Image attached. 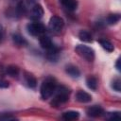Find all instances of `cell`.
Here are the masks:
<instances>
[{"label": "cell", "instance_id": "cell-8", "mask_svg": "<svg viewBox=\"0 0 121 121\" xmlns=\"http://www.w3.org/2000/svg\"><path fill=\"white\" fill-rule=\"evenodd\" d=\"M60 4L63 8H65L69 11H74L78 8V1L77 0H60Z\"/></svg>", "mask_w": 121, "mask_h": 121}, {"label": "cell", "instance_id": "cell-17", "mask_svg": "<svg viewBox=\"0 0 121 121\" xmlns=\"http://www.w3.org/2000/svg\"><path fill=\"white\" fill-rule=\"evenodd\" d=\"M6 73L11 77H16L19 74V68L15 65H9L6 68Z\"/></svg>", "mask_w": 121, "mask_h": 121}, {"label": "cell", "instance_id": "cell-15", "mask_svg": "<svg viewBox=\"0 0 121 121\" xmlns=\"http://www.w3.org/2000/svg\"><path fill=\"white\" fill-rule=\"evenodd\" d=\"M25 80H26V85L28 87H30V88H35L36 85H37V80H36L35 77L32 76L31 74L26 73V75H25Z\"/></svg>", "mask_w": 121, "mask_h": 121}, {"label": "cell", "instance_id": "cell-3", "mask_svg": "<svg viewBox=\"0 0 121 121\" xmlns=\"http://www.w3.org/2000/svg\"><path fill=\"white\" fill-rule=\"evenodd\" d=\"M75 51L79 57H81L82 59H84L87 61H93L95 60V51L90 46L78 44L76 46Z\"/></svg>", "mask_w": 121, "mask_h": 121}, {"label": "cell", "instance_id": "cell-7", "mask_svg": "<svg viewBox=\"0 0 121 121\" xmlns=\"http://www.w3.org/2000/svg\"><path fill=\"white\" fill-rule=\"evenodd\" d=\"M43 15V9L41 5L35 4L31 9V18L32 19H40Z\"/></svg>", "mask_w": 121, "mask_h": 121}, {"label": "cell", "instance_id": "cell-2", "mask_svg": "<svg viewBox=\"0 0 121 121\" xmlns=\"http://www.w3.org/2000/svg\"><path fill=\"white\" fill-rule=\"evenodd\" d=\"M53 95H54V98H53L51 104L58 106L60 104L65 103L69 99L70 91L65 86H57Z\"/></svg>", "mask_w": 121, "mask_h": 121}, {"label": "cell", "instance_id": "cell-6", "mask_svg": "<svg viewBox=\"0 0 121 121\" xmlns=\"http://www.w3.org/2000/svg\"><path fill=\"white\" fill-rule=\"evenodd\" d=\"M104 113L103 109L100 106H92L87 109V115L91 117H98Z\"/></svg>", "mask_w": 121, "mask_h": 121}, {"label": "cell", "instance_id": "cell-10", "mask_svg": "<svg viewBox=\"0 0 121 121\" xmlns=\"http://www.w3.org/2000/svg\"><path fill=\"white\" fill-rule=\"evenodd\" d=\"M65 72L71 77V78H77L80 76V71L78 70V68L75 65H68L66 66L65 68Z\"/></svg>", "mask_w": 121, "mask_h": 121}, {"label": "cell", "instance_id": "cell-11", "mask_svg": "<svg viewBox=\"0 0 121 121\" xmlns=\"http://www.w3.org/2000/svg\"><path fill=\"white\" fill-rule=\"evenodd\" d=\"M79 117V113L76 111H68L62 113L61 118L66 120V121H72V120H76Z\"/></svg>", "mask_w": 121, "mask_h": 121}, {"label": "cell", "instance_id": "cell-20", "mask_svg": "<svg viewBox=\"0 0 121 121\" xmlns=\"http://www.w3.org/2000/svg\"><path fill=\"white\" fill-rule=\"evenodd\" d=\"M107 118H108V119H119V118H120V113H119L118 112H108V113H107Z\"/></svg>", "mask_w": 121, "mask_h": 121}, {"label": "cell", "instance_id": "cell-13", "mask_svg": "<svg viewBox=\"0 0 121 121\" xmlns=\"http://www.w3.org/2000/svg\"><path fill=\"white\" fill-rule=\"evenodd\" d=\"M78 38H79L80 41L85 42V43H91L93 41L91 33L87 30H80L79 33H78Z\"/></svg>", "mask_w": 121, "mask_h": 121}, {"label": "cell", "instance_id": "cell-16", "mask_svg": "<svg viewBox=\"0 0 121 121\" xmlns=\"http://www.w3.org/2000/svg\"><path fill=\"white\" fill-rule=\"evenodd\" d=\"M86 84H87V87L93 91H95L97 89V79L95 78V77H88L87 79H86Z\"/></svg>", "mask_w": 121, "mask_h": 121}, {"label": "cell", "instance_id": "cell-21", "mask_svg": "<svg viewBox=\"0 0 121 121\" xmlns=\"http://www.w3.org/2000/svg\"><path fill=\"white\" fill-rule=\"evenodd\" d=\"M0 119L1 120H14V119H16L15 118V116H12L10 113H3V114H1L0 115Z\"/></svg>", "mask_w": 121, "mask_h": 121}, {"label": "cell", "instance_id": "cell-18", "mask_svg": "<svg viewBox=\"0 0 121 121\" xmlns=\"http://www.w3.org/2000/svg\"><path fill=\"white\" fill-rule=\"evenodd\" d=\"M120 20V15L118 13H114V14H110L107 17V22L109 25H113L115 23H117Z\"/></svg>", "mask_w": 121, "mask_h": 121}, {"label": "cell", "instance_id": "cell-12", "mask_svg": "<svg viewBox=\"0 0 121 121\" xmlns=\"http://www.w3.org/2000/svg\"><path fill=\"white\" fill-rule=\"evenodd\" d=\"M12 41L18 46H26L27 44L26 40L23 36H21L20 34H18V33H15V34L12 35Z\"/></svg>", "mask_w": 121, "mask_h": 121}, {"label": "cell", "instance_id": "cell-23", "mask_svg": "<svg viewBox=\"0 0 121 121\" xmlns=\"http://www.w3.org/2000/svg\"><path fill=\"white\" fill-rule=\"evenodd\" d=\"M115 66H116L117 70H118V71H120V59H118V60H117V61H116V64H115Z\"/></svg>", "mask_w": 121, "mask_h": 121}, {"label": "cell", "instance_id": "cell-19", "mask_svg": "<svg viewBox=\"0 0 121 121\" xmlns=\"http://www.w3.org/2000/svg\"><path fill=\"white\" fill-rule=\"evenodd\" d=\"M112 88L116 92H120L121 91V81H120L119 78L113 79V81L112 82Z\"/></svg>", "mask_w": 121, "mask_h": 121}, {"label": "cell", "instance_id": "cell-9", "mask_svg": "<svg viewBox=\"0 0 121 121\" xmlns=\"http://www.w3.org/2000/svg\"><path fill=\"white\" fill-rule=\"evenodd\" d=\"M76 99L80 103H87L92 100V96L84 91H78L76 94Z\"/></svg>", "mask_w": 121, "mask_h": 121}, {"label": "cell", "instance_id": "cell-24", "mask_svg": "<svg viewBox=\"0 0 121 121\" xmlns=\"http://www.w3.org/2000/svg\"><path fill=\"white\" fill-rule=\"evenodd\" d=\"M2 40V31L0 30V41Z\"/></svg>", "mask_w": 121, "mask_h": 121}, {"label": "cell", "instance_id": "cell-22", "mask_svg": "<svg viewBox=\"0 0 121 121\" xmlns=\"http://www.w3.org/2000/svg\"><path fill=\"white\" fill-rule=\"evenodd\" d=\"M9 82L5 79H0V88H8Z\"/></svg>", "mask_w": 121, "mask_h": 121}, {"label": "cell", "instance_id": "cell-14", "mask_svg": "<svg viewBox=\"0 0 121 121\" xmlns=\"http://www.w3.org/2000/svg\"><path fill=\"white\" fill-rule=\"evenodd\" d=\"M98 43H100V45L102 46V48H103V49H105V50H106V51H108V52H112V51H113V49H114L113 44H112L110 41H108V40H106V39L98 40Z\"/></svg>", "mask_w": 121, "mask_h": 121}, {"label": "cell", "instance_id": "cell-5", "mask_svg": "<svg viewBox=\"0 0 121 121\" xmlns=\"http://www.w3.org/2000/svg\"><path fill=\"white\" fill-rule=\"evenodd\" d=\"M63 26H64L63 19L57 15L51 17L48 23V27L53 32H60L61 29L63 28Z\"/></svg>", "mask_w": 121, "mask_h": 121}, {"label": "cell", "instance_id": "cell-1", "mask_svg": "<svg viewBox=\"0 0 121 121\" xmlns=\"http://www.w3.org/2000/svg\"><path fill=\"white\" fill-rule=\"evenodd\" d=\"M56 87H57V84H56V81L53 78H45L43 81V83L41 85V89H40L42 98L43 99H47L50 96H52L54 92H55Z\"/></svg>", "mask_w": 121, "mask_h": 121}, {"label": "cell", "instance_id": "cell-4", "mask_svg": "<svg viewBox=\"0 0 121 121\" xmlns=\"http://www.w3.org/2000/svg\"><path fill=\"white\" fill-rule=\"evenodd\" d=\"M27 31L30 35L35 36V37H41L44 35L45 33V26L39 22H32L29 23L26 26Z\"/></svg>", "mask_w": 121, "mask_h": 121}]
</instances>
